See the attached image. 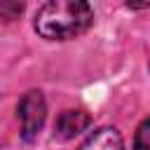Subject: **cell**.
Returning a JSON list of instances; mask_svg holds the SVG:
<instances>
[{"mask_svg":"<svg viewBox=\"0 0 150 150\" xmlns=\"http://www.w3.org/2000/svg\"><path fill=\"white\" fill-rule=\"evenodd\" d=\"M134 150H150V117L141 122L134 138Z\"/></svg>","mask_w":150,"mask_h":150,"instance_id":"obj_5","label":"cell"},{"mask_svg":"<svg viewBox=\"0 0 150 150\" xmlns=\"http://www.w3.org/2000/svg\"><path fill=\"white\" fill-rule=\"evenodd\" d=\"M19 122H21V136L23 141H33L38 136V131L42 129L45 124V115H47V103H45V96L40 91H28L23 94V98L19 101Z\"/></svg>","mask_w":150,"mask_h":150,"instance_id":"obj_2","label":"cell"},{"mask_svg":"<svg viewBox=\"0 0 150 150\" xmlns=\"http://www.w3.org/2000/svg\"><path fill=\"white\" fill-rule=\"evenodd\" d=\"M77 150H124L122 136L112 127H101L87 136V141Z\"/></svg>","mask_w":150,"mask_h":150,"instance_id":"obj_4","label":"cell"},{"mask_svg":"<svg viewBox=\"0 0 150 150\" xmlns=\"http://www.w3.org/2000/svg\"><path fill=\"white\" fill-rule=\"evenodd\" d=\"M94 12L82 0H49L35 14V30L47 40H70L91 26Z\"/></svg>","mask_w":150,"mask_h":150,"instance_id":"obj_1","label":"cell"},{"mask_svg":"<svg viewBox=\"0 0 150 150\" xmlns=\"http://www.w3.org/2000/svg\"><path fill=\"white\" fill-rule=\"evenodd\" d=\"M89 115L84 110H63L59 117H56V124H54V131L59 138H73L77 134H82L87 127H89Z\"/></svg>","mask_w":150,"mask_h":150,"instance_id":"obj_3","label":"cell"}]
</instances>
